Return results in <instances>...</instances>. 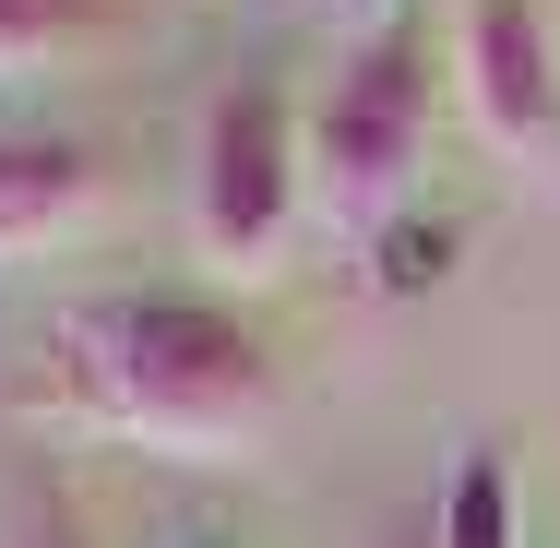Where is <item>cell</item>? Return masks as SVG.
<instances>
[{"label":"cell","mask_w":560,"mask_h":548,"mask_svg":"<svg viewBox=\"0 0 560 548\" xmlns=\"http://www.w3.org/2000/svg\"><path fill=\"white\" fill-rule=\"evenodd\" d=\"M72 418L143 441L167 465H238L275 430V346L238 323L226 299H167V287H119L84 299L48 334Z\"/></svg>","instance_id":"1"},{"label":"cell","mask_w":560,"mask_h":548,"mask_svg":"<svg viewBox=\"0 0 560 548\" xmlns=\"http://www.w3.org/2000/svg\"><path fill=\"white\" fill-rule=\"evenodd\" d=\"M430 108H442V84H430V36L418 24H382V36L346 48V72L323 84V108H311V203H323V226L382 238V226L418 203Z\"/></svg>","instance_id":"2"},{"label":"cell","mask_w":560,"mask_h":548,"mask_svg":"<svg viewBox=\"0 0 560 548\" xmlns=\"http://www.w3.org/2000/svg\"><path fill=\"white\" fill-rule=\"evenodd\" d=\"M311 203V119L287 108L275 72H226L203 96V131H191V238L226 275H262L287 250V226Z\"/></svg>","instance_id":"3"},{"label":"cell","mask_w":560,"mask_h":548,"mask_svg":"<svg viewBox=\"0 0 560 548\" xmlns=\"http://www.w3.org/2000/svg\"><path fill=\"white\" fill-rule=\"evenodd\" d=\"M465 119L501 143V155H549L560 131V72H549V12L537 0H465Z\"/></svg>","instance_id":"4"},{"label":"cell","mask_w":560,"mask_h":548,"mask_svg":"<svg viewBox=\"0 0 560 548\" xmlns=\"http://www.w3.org/2000/svg\"><path fill=\"white\" fill-rule=\"evenodd\" d=\"M96 203H108V167H96L84 131H0V263L84 238Z\"/></svg>","instance_id":"5"},{"label":"cell","mask_w":560,"mask_h":548,"mask_svg":"<svg viewBox=\"0 0 560 548\" xmlns=\"http://www.w3.org/2000/svg\"><path fill=\"white\" fill-rule=\"evenodd\" d=\"M442 548H525V501H513V465L489 441H465L442 477Z\"/></svg>","instance_id":"6"},{"label":"cell","mask_w":560,"mask_h":548,"mask_svg":"<svg viewBox=\"0 0 560 548\" xmlns=\"http://www.w3.org/2000/svg\"><path fill=\"white\" fill-rule=\"evenodd\" d=\"M453 250H465V238H453L442 215H394L382 238H370V287H382V299H430V287L453 275Z\"/></svg>","instance_id":"7"},{"label":"cell","mask_w":560,"mask_h":548,"mask_svg":"<svg viewBox=\"0 0 560 548\" xmlns=\"http://www.w3.org/2000/svg\"><path fill=\"white\" fill-rule=\"evenodd\" d=\"M72 36H96V0H0V84L60 60Z\"/></svg>","instance_id":"8"},{"label":"cell","mask_w":560,"mask_h":548,"mask_svg":"<svg viewBox=\"0 0 560 548\" xmlns=\"http://www.w3.org/2000/svg\"><path fill=\"white\" fill-rule=\"evenodd\" d=\"M0 548H84V537H72V513L24 477V489H12V513H0Z\"/></svg>","instance_id":"9"},{"label":"cell","mask_w":560,"mask_h":548,"mask_svg":"<svg viewBox=\"0 0 560 548\" xmlns=\"http://www.w3.org/2000/svg\"><path fill=\"white\" fill-rule=\"evenodd\" d=\"M346 24H370V36H382V24H394V0H335Z\"/></svg>","instance_id":"10"}]
</instances>
